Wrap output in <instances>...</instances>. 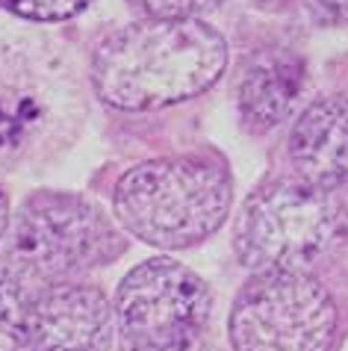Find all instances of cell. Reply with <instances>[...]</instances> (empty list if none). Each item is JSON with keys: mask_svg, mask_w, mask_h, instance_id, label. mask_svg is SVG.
<instances>
[{"mask_svg": "<svg viewBox=\"0 0 348 351\" xmlns=\"http://www.w3.org/2000/svg\"><path fill=\"white\" fill-rule=\"evenodd\" d=\"M230 178L204 157H162L121 174L115 216L136 239L157 248H192L212 237L230 210Z\"/></svg>", "mask_w": 348, "mask_h": 351, "instance_id": "7a4b0ae2", "label": "cell"}, {"mask_svg": "<svg viewBox=\"0 0 348 351\" xmlns=\"http://www.w3.org/2000/svg\"><path fill=\"white\" fill-rule=\"evenodd\" d=\"M92 0H0L6 12L27 21H65L80 15Z\"/></svg>", "mask_w": 348, "mask_h": 351, "instance_id": "8fae6325", "label": "cell"}, {"mask_svg": "<svg viewBox=\"0 0 348 351\" xmlns=\"http://www.w3.org/2000/svg\"><path fill=\"white\" fill-rule=\"evenodd\" d=\"M227 65V42L198 18H145L106 36L92 86L106 106L148 112L207 92Z\"/></svg>", "mask_w": 348, "mask_h": 351, "instance_id": "6da1fadb", "label": "cell"}, {"mask_svg": "<svg viewBox=\"0 0 348 351\" xmlns=\"http://www.w3.org/2000/svg\"><path fill=\"white\" fill-rule=\"evenodd\" d=\"M298 178L325 189H348V92L322 97L298 115L289 136Z\"/></svg>", "mask_w": 348, "mask_h": 351, "instance_id": "ba28073f", "label": "cell"}, {"mask_svg": "<svg viewBox=\"0 0 348 351\" xmlns=\"http://www.w3.org/2000/svg\"><path fill=\"white\" fill-rule=\"evenodd\" d=\"M340 313L307 271H260L230 313L234 351H331Z\"/></svg>", "mask_w": 348, "mask_h": 351, "instance_id": "5b68a950", "label": "cell"}, {"mask_svg": "<svg viewBox=\"0 0 348 351\" xmlns=\"http://www.w3.org/2000/svg\"><path fill=\"white\" fill-rule=\"evenodd\" d=\"M121 251V233L92 201L65 192H38L12 219L6 260L24 287L42 289L106 266Z\"/></svg>", "mask_w": 348, "mask_h": 351, "instance_id": "277c9868", "label": "cell"}, {"mask_svg": "<svg viewBox=\"0 0 348 351\" xmlns=\"http://www.w3.org/2000/svg\"><path fill=\"white\" fill-rule=\"evenodd\" d=\"M115 310L101 289L62 280L30 298L33 351H110Z\"/></svg>", "mask_w": 348, "mask_h": 351, "instance_id": "52a82bcc", "label": "cell"}, {"mask_svg": "<svg viewBox=\"0 0 348 351\" xmlns=\"http://www.w3.org/2000/svg\"><path fill=\"white\" fill-rule=\"evenodd\" d=\"M9 228V198H6V192L0 189V237L6 233Z\"/></svg>", "mask_w": 348, "mask_h": 351, "instance_id": "4fadbf2b", "label": "cell"}, {"mask_svg": "<svg viewBox=\"0 0 348 351\" xmlns=\"http://www.w3.org/2000/svg\"><path fill=\"white\" fill-rule=\"evenodd\" d=\"M145 18H198L212 12L225 0H127Z\"/></svg>", "mask_w": 348, "mask_h": 351, "instance_id": "7c38bea8", "label": "cell"}, {"mask_svg": "<svg viewBox=\"0 0 348 351\" xmlns=\"http://www.w3.org/2000/svg\"><path fill=\"white\" fill-rule=\"evenodd\" d=\"M0 351H33L30 298L12 271L0 269Z\"/></svg>", "mask_w": 348, "mask_h": 351, "instance_id": "30bf717a", "label": "cell"}, {"mask_svg": "<svg viewBox=\"0 0 348 351\" xmlns=\"http://www.w3.org/2000/svg\"><path fill=\"white\" fill-rule=\"evenodd\" d=\"M304 89V62L289 51L251 56L236 83V104L245 128L266 133L293 112Z\"/></svg>", "mask_w": 348, "mask_h": 351, "instance_id": "9c48e42d", "label": "cell"}, {"mask_svg": "<svg viewBox=\"0 0 348 351\" xmlns=\"http://www.w3.org/2000/svg\"><path fill=\"white\" fill-rule=\"evenodd\" d=\"M207 319V284L166 257L139 263L115 295V325L124 351H186L201 343Z\"/></svg>", "mask_w": 348, "mask_h": 351, "instance_id": "8992f818", "label": "cell"}, {"mask_svg": "<svg viewBox=\"0 0 348 351\" xmlns=\"http://www.w3.org/2000/svg\"><path fill=\"white\" fill-rule=\"evenodd\" d=\"M345 237V207L334 189L304 178H284L260 186L243 204L234 228V248L245 269L304 271L325 260Z\"/></svg>", "mask_w": 348, "mask_h": 351, "instance_id": "3957f363", "label": "cell"}, {"mask_svg": "<svg viewBox=\"0 0 348 351\" xmlns=\"http://www.w3.org/2000/svg\"><path fill=\"white\" fill-rule=\"evenodd\" d=\"M257 6H263V9H277V6H286V3H293V0H254Z\"/></svg>", "mask_w": 348, "mask_h": 351, "instance_id": "5bb4252c", "label": "cell"}, {"mask_svg": "<svg viewBox=\"0 0 348 351\" xmlns=\"http://www.w3.org/2000/svg\"><path fill=\"white\" fill-rule=\"evenodd\" d=\"M186 351H216V348H212V346H204V343H195V346L186 348Z\"/></svg>", "mask_w": 348, "mask_h": 351, "instance_id": "9a60e30c", "label": "cell"}]
</instances>
